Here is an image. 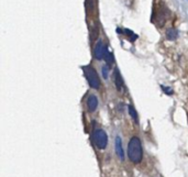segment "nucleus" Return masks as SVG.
Returning a JSON list of instances; mask_svg holds the SVG:
<instances>
[{"mask_svg": "<svg viewBox=\"0 0 188 177\" xmlns=\"http://www.w3.org/2000/svg\"><path fill=\"white\" fill-rule=\"evenodd\" d=\"M128 156L132 163L139 164L143 160L142 142L138 136H132L128 143Z\"/></svg>", "mask_w": 188, "mask_h": 177, "instance_id": "f257e3e1", "label": "nucleus"}, {"mask_svg": "<svg viewBox=\"0 0 188 177\" xmlns=\"http://www.w3.org/2000/svg\"><path fill=\"white\" fill-rule=\"evenodd\" d=\"M85 73V76H86V79H87L88 84L93 89H99L100 88V79H99V76L96 69L93 67V66L87 65L83 67Z\"/></svg>", "mask_w": 188, "mask_h": 177, "instance_id": "f03ea898", "label": "nucleus"}, {"mask_svg": "<svg viewBox=\"0 0 188 177\" xmlns=\"http://www.w3.org/2000/svg\"><path fill=\"white\" fill-rule=\"evenodd\" d=\"M91 140H93L94 144L100 150H105L108 145V135L102 129H94L93 133H91Z\"/></svg>", "mask_w": 188, "mask_h": 177, "instance_id": "7ed1b4c3", "label": "nucleus"}, {"mask_svg": "<svg viewBox=\"0 0 188 177\" xmlns=\"http://www.w3.org/2000/svg\"><path fill=\"white\" fill-rule=\"evenodd\" d=\"M107 52V47L105 46L104 42L99 40L97 43H96L95 47H94V57L96 60L101 61L102 58H105V54Z\"/></svg>", "mask_w": 188, "mask_h": 177, "instance_id": "20e7f679", "label": "nucleus"}, {"mask_svg": "<svg viewBox=\"0 0 188 177\" xmlns=\"http://www.w3.org/2000/svg\"><path fill=\"white\" fill-rule=\"evenodd\" d=\"M115 149L118 157L120 158V161H124V150H123V146H122V140H121V138L119 135L116 136Z\"/></svg>", "mask_w": 188, "mask_h": 177, "instance_id": "39448f33", "label": "nucleus"}, {"mask_svg": "<svg viewBox=\"0 0 188 177\" xmlns=\"http://www.w3.org/2000/svg\"><path fill=\"white\" fill-rule=\"evenodd\" d=\"M98 107V98L96 97L95 95H90L87 99V109L89 112H94L96 111Z\"/></svg>", "mask_w": 188, "mask_h": 177, "instance_id": "423d86ee", "label": "nucleus"}, {"mask_svg": "<svg viewBox=\"0 0 188 177\" xmlns=\"http://www.w3.org/2000/svg\"><path fill=\"white\" fill-rule=\"evenodd\" d=\"M115 85L119 91H122L123 79H122V76H121L120 72H119V69H116L115 71Z\"/></svg>", "mask_w": 188, "mask_h": 177, "instance_id": "0eeeda50", "label": "nucleus"}, {"mask_svg": "<svg viewBox=\"0 0 188 177\" xmlns=\"http://www.w3.org/2000/svg\"><path fill=\"white\" fill-rule=\"evenodd\" d=\"M177 38H178V32L176 29H174V28H169V29H167V31H166V39L167 40H169V41H174V40H176Z\"/></svg>", "mask_w": 188, "mask_h": 177, "instance_id": "6e6552de", "label": "nucleus"}, {"mask_svg": "<svg viewBox=\"0 0 188 177\" xmlns=\"http://www.w3.org/2000/svg\"><path fill=\"white\" fill-rule=\"evenodd\" d=\"M128 110H129V115H130V117L132 118V120H133L134 122L138 124V123H139V116H138V112H136V110H135V108H134L133 105H129Z\"/></svg>", "mask_w": 188, "mask_h": 177, "instance_id": "1a4fd4ad", "label": "nucleus"}, {"mask_svg": "<svg viewBox=\"0 0 188 177\" xmlns=\"http://www.w3.org/2000/svg\"><path fill=\"white\" fill-rule=\"evenodd\" d=\"M105 60H106V63L108 66H111L115 62V57H113V54H112L110 51H107L106 54H105Z\"/></svg>", "mask_w": 188, "mask_h": 177, "instance_id": "9d476101", "label": "nucleus"}, {"mask_svg": "<svg viewBox=\"0 0 188 177\" xmlns=\"http://www.w3.org/2000/svg\"><path fill=\"white\" fill-rule=\"evenodd\" d=\"M101 69H102V77L105 79H108V76H109V66L104 65Z\"/></svg>", "mask_w": 188, "mask_h": 177, "instance_id": "9b49d317", "label": "nucleus"}, {"mask_svg": "<svg viewBox=\"0 0 188 177\" xmlns=\"http://www.w3.org/2000/svg\"><path fill=\"white\" fill-rule=\"evenodd\" d=\"M162 89H163L164 93L167 94V95H173V94H174V91H173V90L171 89V87H166V86H162Z\"/></svg>", "mask_w": 188, "mask_h": 177, "instance_id": "f8f14e48", "label": "nucleus"}]
</instances>
